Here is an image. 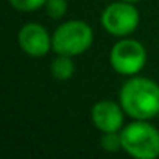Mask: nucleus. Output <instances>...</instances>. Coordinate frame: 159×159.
<instances>
[{
    "instance_id": "obj_1",
    "label": "nucleus",
    "mask_w": 159,
    "mask_h": 159,
    "mask_svg": "<svg viewBox=\"0 0 159 159\" xmlns=\"http://www.w3.org/2000/svg\"><path fill=\"white\" fill-rule=\"evenodd\" d=\"M120 105L134 120H150L159 114V84L150 78L133 76L122 86Z\"/></svg>"
},
{
    "instance_id": "obj_2",
    "label": "nucleus",
    "mask_w": 159,
    "mask_h": 159,
    "mask_svg": "<svg viewBox=\"0 0 159 159\" xmlns=\"http://www.w3.org/2000/svg\"><path fill=\"white\" fill-rule=\"evenodd\" d=\"M122 148L136 159H156L159 156V131L145 120H136L120 129Z\"/></svg>"
},
{
    "instance_id": "obj_3",
    "label": "nucleus",
    "mask_w": 159,
    "mask_h": 159,
    "mask_svg": "<svg viewBox=\"0 0 159 159\" xmlns=\"http://www.w3.org/2000/svg\"><path fill=\"white\" fill-rule=\"evenodd\" d=\"M94 31L84 20H67L52 36V48L56 55L76 56L91 48Z\"/></svg>"
},
{
    "instance_id": "obj_4",
    "label": "nucleus",
    "mask_w": 159,
    "mask_h": 159,
    "mask_svg": "<svg viewBox=\"0 0 159 159\" xmlns=\"http://www.w3.org/2000/svg\"><path fill=\"white\" fill-rule=\"evenodd\" d=\"M109 62L119 75L134 76L147 62V50L139 41L123 38L111 48Z\"/></svg>"
},
{
    "instance_id": "obj_5",
    "label": "nucleus",
    "mask_w": 159,
    "mask_h": 159,
    "mask_svg": "<svg viewBox=\"0 0 159 159\" xmlns=\"http://www.w3.org/2000/svg\"><path fill=\"white\" fill-rule=\"evenodd\" d=\"M139 11L134 5L123 0L108 5L102 13L103 28L116 38H126L131 34L139 27Z\"/></svg>"
},
{
    "instance_id": "obj_6",
    "label": "nucleus",
    "mask_w": 159,
    "mask_h": 159,
    "mask_svg": "<svg viewBox=\"0 0 159 159\" xmlns=\"http://www.w3.org/2000/svg\"><path fill=\"white\" fill-rule=\"evenodd\" d=\"M19 47L22 52L33 58L45 56L52 47V38L48 31L39 24H27L19 30Z\"/></svg>"
},
{
    "instance_id": "obj_7",
    "label": "nucleus",
    "mask_w": 159,
    "mask_h": 159,
    "mask_svg": "<svg viewBox=\"0 0 159 159\" xmlns=\"http://www.w3.org/2000/svg\"><path fill=\"white\" fill-rule=\"evenodd\" d=\"M91 117L94 126L102 133L120 131L123 128L125 111L122 105H117L111 100H102L92 106Z\"/></svg>"
},
{
    "instance_id": "obj_8",
    "label": "nucleus",
    "mask_w": 159,
    "mask_h": 159,
    "mask_svg": "<svg viewBox=\"0 0 159 159\" xmlns=\"http://www.w3.org/2000/svg\"><path fill=\"white\" fill-rule=\"evenodd\" d=\"M50 72L59 81H66V80L72 78L75 73V64L72 61V56L58 55L50 64Z\"/></svg>"
},
{
    "instance_id": "obj_9",
    "label": "nucleus",
    "mask_w": 159,
    "mask_h": 159,
    "mask_svg": "<svg viewBox=\"0 0 159 159\" xmlns=\"http://www.w3.org/2000/svg\"><path fill=\"white\" fill-rule=\"evenodd\" d=\"M100 145L105 151L108 153H116L122 148V136L120 131H109V133H103V136L100 137Z\"/></svg>"
},
{
    "instance_id": "obj_10",
    "label": "nucleus",
    "mask_w": 159,
    "mask_h": 159,
    "mask_svg": "<svg viewBox=\"0 0 159 159\" xmlns=\"http://www.w3.org/2000/svg\"><path fill=\"white\" fill-rule=\"evenodd\" d=\"M47 0H10V5L20 13H33L45 7Z\"/></svg>"
},
{
    "instance_id": "obj_11",
    "label": "nucleus",
    "mask_w": 159,
    "mask_h": 159,
    "mask_svg": "<svg viewBox=\"0 0 159 159\" xmlns=\"http://www.w3.org/2000/svg\"><path fill=\"white\" fill-rule=\"evenodd\" d=\"M67 11V2L66 0H47L45 3V13L52 19H61Z\"/></svg>"
},
{
    "instance_id": "obj_12",
    "label": "nucleus",
    "mask_w": 159,
    "mask_h": 159,
    "mask_svg": "<svg viewBox=\"0 0 159 159\" xmlns=\"http://www.w3.org/2000/svg\"><path fill=\"white\" fill-rule=\"evenodd\" d=\"M123 2H131V3H134V2H139V0H123Z\"/></svg>"
}]
</instances>
